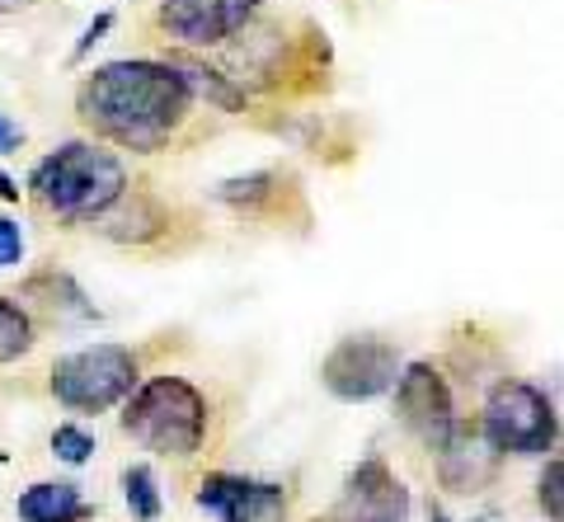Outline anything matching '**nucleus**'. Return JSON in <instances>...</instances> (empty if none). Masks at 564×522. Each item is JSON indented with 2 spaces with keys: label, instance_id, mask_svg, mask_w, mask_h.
Instances as JSON below:
<instances>
[{
  "label": "nucleus",
  "instance_id": "nucleus-1",
  "mask_svg": "<svg viewBox=\"0 0 564 522\" xmlns=\"http://www.w3.org/2000/svg\"><path fill=\"white\" fill-rule=\"evenodd\" d=\"M193 90L174 62H109L76 90L85 128L122 151H161L188 118Z\"/></svg>",
  "mask_w": 564,
  "mask_h": 522
},
{
  "label": "nucleus",
  "instance_id": "nucleus-2",
  "mask_svg": "<svg viewBox=\"0 0 564 522\" xmlns=\"http://www.w3.org/2000/svg\"><path fill=\"white\" fill-rule=\"evenodd\" d=\"M29 194L62 221H104L128 198V170L95 142H62L33 165Z\"/></svg>",
  "mask_w": 564,
  "mask_h": 522
},
{
  "label": "nucleus",
  "instance_id": "nucleus-3",
  "mask_svg": "<svg viewBox=\"0 0 564 522\" xmlns=\"http://www.w3.org/2000/svg\"><path fill=\"white\" fill-rule=\"evenodd\" d=\"M122 428L155 457L188 461L207 438V400L184 377H151L132 387Z\"/></svg>",
  "mask_w": 564,
  "mask_h": 522
},
{
  "label": "nucleus",
  "instance_id": "nucleus-4",
  "mask_svg": "<svg viewBox=\"0 0 564 522\" xmlns=\"http://www.w3.org/2000/svg\"><path fill=\"white\" fill-rule=\"evenodd\" d=\"M137 387V358L122 344H90L52 362V395L76 414H104Z\"/></svg>",
  "mask_w": 564,
  "mask_h": 522
},
{
  "label": "nucleus",
  "instance_id": "nucleus-5",
  "mask_svg": "<svg viewBox=\"0 0 564 522\" xmlns=\"http://www.w3.org/2000/svg\"><path fill=\"white\" fill-rule=\"evenodd\" d=\"M560 433L551 395L532 381H499L494 395L485 400V420H480V438L494 452H513V457H541L551 452Z\"/></svg>",
  "mask_w": 564,
  "mask_h": 522
},
{
  "label": "nucleus",
  "instance_id": "nucleus-6",
  "mask_svg": "<svg viewBox=\"0 0 564 522\" xmlns=\"http://www.w3.org/2000/svg\"><path fill=\"white\" fill-rule=\"evenodd\" d=\"M400 377V348L377 335H352L329 348L321 362V381L339 400H377L395 387Z\"/></svg>",
  "mask_w": 564,
  "mask_h": 522
},
{
  "label": "nucleus",
  "instance_id": "nucleus-7",
  "mask_svg": "<svg viewBox=\"0 0 564 522\" xmlns=\"http://www.w3.org/2000/svg\"><path fill=\"white\" fill-rule=\"evenodd\" d=\"M395 410H400V424L423 438L433 452L443 447L452 433H456V410H452V387L443 381V372L433 362H410L400 368L395 377Z\"/></svg>",
  "mask_w": 564,
  "mask_h": 522
},
{
  "label": "nucleus",
  "instance_id": "nucleus-8",
  "mask_svg": "<svg viewBox=\"0 0 564 522\" xmlns=\"http://www.w3.org/2000/svg\"><path fill=\"white\" fill-rule=\"evenodd\" d=\"M334 522H410V490L381 457H367L348 471Z\"/></svg>",
  "mask_w": 564,
  "mask_h": 522
},
{
  "label": "nucleus",
  "instance_id": "nucleus-9",
  "mask_svg": "<svg viewBox=\"0 0 564 522\" xmlns=\"http://www.w3.org/2000/svg\"><path fill=\"white\" fill-rule=\"evenodd\" d=\"M263 0H165L161 29L184 47H217L254 20Z\"/></svg>",
  "mask_w": 564,
  "mask_h": 522
},
{
  "label": "nucleus",
  "instance_id": "nucleus-10",
  "mask_svg": "<svg viewBox=\"0 0 564 522\" xmlns=\"http://www.w3.org/2000/svg\"><path fill=\"white\" fill-rule=\"evenodd\" d=\"M198 509L217 522H288V494L269 480L217 471L198 485Z\"/></svg>",
  "mask_w": 564,
  "mask_h": 522
},
{
  "label": "nucleus",
  "instance_id": "nucleus-11",
  "mask_svg": "<svg viewBox=\"0 0 564 522\" xmlns=\"http://www.w3.org/2000/svg\"><path fill=\"white\" fill-rule=\"evenodd\" d=\"M437 457H443L447 490H475V485H485L494 476V447L489 443H475L462 424H456L452 438L437 447Z\"/></svg>",
  "mask_w": 564,
  "mask_h": 522
},
{
  "label": "nucleus",
  "instance_id": "nucleus-12",
  "mask_svg": "<svg viewBox=\"0 0 564 522\" xmlns=\"http://www.w3.org/2000/svg\"><path fill=\"white\" fill-rule=\"evenodd\" d=\"M95 509L80 499L76 485L66 480H43V485H29L20 494V522H85Z\"/></svg>",
  "mask_w": 564,
  "mask_h": 522
},
{
  "label": "nucleus",
  "instance_id": "nucleus-13",
  "mask_svg": "<svg viewBox=\"0 0 564 522\" xmlns=\"http://www.w3.org/2000/svg\"><path fill=\"white\" fill-rule=\"evenodd\" d=\"M273 194H278V174L273 170H254V174H240V180L217 184V203L240 207V213H259Z\"/></svg>",
  "mask_w": 564,
  "mask_h": 522
},
{
  "label": "nucleus",
  "instance_id": "nucleus-14",
  "mask_svg": "<svg viewBox=\"0 0 564 522\" xmlns=\"http://www.w3.org/2000/svg\"><path fill=\"white\" fill-rule=\"evenodd\" d=\"M122 499H128V509L137 522H155L161 518V480H155L151 466H128L122 471Z\"/></svg>",
  "mask_w": 564,
  "mask_h": 522
},
{
  "label": "nucleus",
  "instance_id": "nucleus-15",
  "mask_svg": "<svg viewBox=\"0 0 564 522\" xmlns=\"http://www.w3.org/2000/svg\"><path fill=\"white\" fill-rule=\"evenodd\" d=\"M170 62L180 66V76L188 80V90H198V95H207V99H217L221 109H240V104H245V95L231 90V80H226L221 72H207L203 62H188V57H170Z\"/></svg>",
  "mask_w": 564,
  "mask_h": 522
},
{
  "label": "nucleus",
  "instance_id": "nucleus-16",
  "mask_svg": "<svg viewBox=\"0 0 564 522\" xmlns=\"http://www.w3.org/2000/svg\"><path fill=\"white\" fill-rule=\"evenodd\" d=\"M33 348V325H29V316L14 302H6L0 297V368L6 362H14V358H24Z\"/></svg>",
  "mask_w": 564,
  "mask_h": 522
},
{
  "label": "nucleus",
  "instance_id": "nucleus-17",
  "mask_svg": "<svg viewBox=\"0 0 564 522\" xmlns=\"http://www.w3.org/2000/svg\"><path fill=\"white\" fill-rule=\"evenodd\" d=\"M52 452H57V461H66V466H85L95 457V438L76 424H57V433H52Z\"/></svg>",
  "mask_w": 564,
  "mask_h": 522
},
{
  "label": "nucleus",
  "instance_id": "nucleus-18",
  "mask_svg": "<svg viewBox=\"0 0 564 522\" xmlns=\"http://www.w3.org/2000/svg\"><path fill=\"white\" fill-rule=\"evenodd\" d=\"M536 499H541V509H545V518H551V522L564 518V461L560 457L545 461V476L536 485Z\"/></svg>",
  "mask_w": 564,
  "mask_h": 522
},
{
  "label": "nucleus",
  "instance_id": "nucleus-19",
  "mask_svg": "<svg viewBox=\"0 0 564 522\" xmlns=\"http://www.w3.org/2000/svg\"><path fill=\"white\" fill-rule=\"evenodd\" d=\"M24 259V226L0 217V269H14Z\"/></svg>",
  "mask_w": 564,
  "mask_h": 522
},
{
  "label": "nucleus",
  "instance_id": "nucleus-20",
  "mask_svg": "<svg viewBox=\"0 0 564 522\" xmlns=\"http://www.w3.org/2000/svg\"><path fill=\"white\" fill-rule=\"evenodd\" d=\"M109 29H113V14H109V10H104V14H95V20H90V29L80 33L76 52H70V62H85V57H90V47H95V43H104V33H109Z\"/></svg>",
  "mask_w": 564,
  "mask_h": 522
},
{
  "label": "nucleus",
  "instance_id": "nucleus-21",
  "mask_svg": "<svg viewBox=\"0 0 564 522\" xmlns=\"http://www.w3.org/2000/svg\"><path fill=\"white\" fill-rule=\"evenodd\" d=\"M20 146H24V128H20V123H10V118L0 113V155L20 151Z\"/></svg>",
  "mask_w": 564,
  "mask_h": 522
},
{
  "label": "nucleus",
  "instance_id": "nucleus-22",
  "mask_svg": "<svg viewBox=\"0 0 564 522\" xmlns=\"http://www.w3.org/2000/svg\"><path fill=\"white\" fill-rule=\"evenodd\" d=\"M0 198H6V203H20V184H14L6 170H0Z\"/></svg>",
  "mask_w": 564,
  "mask_h": 522
},
{
  "label": "nucleus",
  "instance_id": "nucleus-23",
  "mask_svg": "<svg viewBox=\"0 0 564 522\" xmlns=\"http://www.w3.org/2000/svg\"><path fill=\"white\" fill-rule=\"evenodd\" d=\"M33 0H0V14H14V10H29Z\"/></svg>",
  "mask_w": 564,
  "mask_h": 522
},
{
  "label": "nucleus",
  "instance_id": "nucleus-24",
  "mask_svg": "<svg viewBox=\"0 0 564 522\" xmlns=\"http://www.w3.org/2000/svg\"><path fill=\"white\" fill-rule=\"evenodd\" d=\"M429 522H447V518H443V509H433V503H429Z\"/></svg>",
  "mask_w": 564,
  "mask_h": 522
}]
</instances>
